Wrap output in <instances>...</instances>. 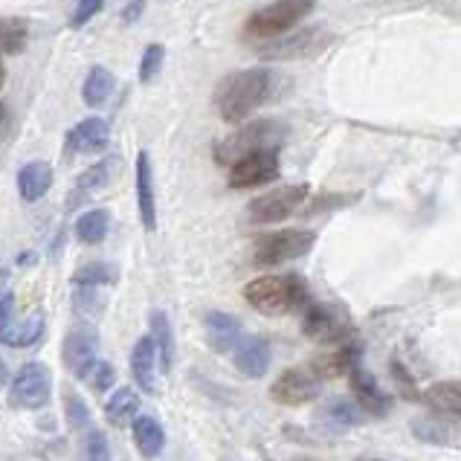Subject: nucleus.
Masks as SVG:
<instances>
[{
  "label": "nucleus",
  "instance_id": "obj_32",
  "mask_svg": "<svg viewBox=\"0 0 461 461\" xmlns=\"http://www.w3.org/2000/svg\"><path fill=\"white\" fill-rule=\"evenodd\" d=\"M64 415H68L70 427L73 429H90L94 424H90V410L87 403L78 398V394L73 389H64Z\"/></svg>",
  "mask_w": 461,
  "mask_h": 461
},
{
  "label": "nucleus",
  "instance_id": "obj_21",
  "mask_svg": "<svg viewBox=\"0 0 461 461\" xmlns=\"http://www.w3.org/2000/svg\"><path fill=\"white\" fill-rule=\"evenodd\" d=\"M140 410H142V398H140V392L131 386L116 389L111 394V401L104 403V415H108L113 427H131L134 418L140 415Z\"/></svg>",
  "mask_w": 461,
  "mask_h": 461
},
{
  "label": "nucleus",
  "instance_id": "obj_26",
  "mask_svg": "<svg viewBox=\"0 0 461 461\" xmlns=\"http://www.w3.org/2000/svg\"><path fill=\"white\" fill-rule=\"evenodd\" d=\"M41 337H44V316H30V320H23V322L12 320L6 325V331L0 334V342L9 348H30Z\"/></svg>",
  "mask_w": 461,
  "mask_h": 461
},
{
  "label": "nucleus",
  "instance_id": "obj_17",
  "mask_svg": "<svg viewBox=\"0 0 461 461\" xmlns=\"http://www.w3.org/2000/svg\"><path fill=\"white\" fill-rule=\"evenodd\" d=\"M137 201H140V221L142 230L154 232L157 227V201H154V171L146 151L137 154Z\"/></svg>",
  "mask_w": 461,
  "mask_h": 461
},
{
  "label": "nucleus",
  "instance_id": "obj_38",
  "mask_svg": "<svg viewBox=\"0 0 461 461\" xmlns=\"http://www.w3.org/2000/svg\"><path fill=\"white\" fill-rule=\"evenodd\" d=\"M102 6H104V0H78L76 9H73L70 23L78 30V26H85L87 21H94V15H99Z\"/></svg>",
  "mask_w": 461,
  "mask_h": 461
},
{
  "label": "nucleus",
  "instance_id": "obj_4",
  "mask_svg": "<svg viewBox=\"0 0 461 461\" xmlns=\"http://www.w3.org/2000/svg\"><path fill=\"white\" fill-rule=\"evenodd\" d=\"M316 6V0H276V4L253 12L244 21V35L249 41H270L305 21Z\"/></svg>",
  "mask_w": 461,
  "mask_h": 461
},
{
  "label": "nucleus",
  "instance_id": "obj_23",
  "mask_svg": "<svg viewBox=\"0 0 461 461\" xmlns=\"http://www.w3.org/2000/svg\"><path fill=\"white\" fill-rule=\"evenodd\" d=\"M116 166H120V160L116 157H108V160H99L96 166H90L82 177L76 180V186H73V192H70V206H76L82 197H87V194H94V192H99L102 186H108V180H111V175L116 171Z\"/></svg>",
  "mask_w": 461,
  "mask_h": 461
},
{
  "label": "nucleus",
  "instance_id": "obj_34",
  "mask_svg": "<svg viewBox=\"0 0 461 461\" xmlns=\"http://www.w3.org/2000/svg\"><path fill=\"white\" fill-rule=\"evenodd\" d=\"M163 59H166V47L163 44H149L146 52H142L140 61V82H154L157 73L163 70Z\"/></svg>",
  "mask_w": 461,
  "mask_h": 461
},
{
  "label": "nucleus",
  "instance_id": "obj_20",
  "mask_svg": "<svg viewBox=\"0 0 461 461\" xmlns=\"http://www.w3.org/2000/svg\"><path fill=\"white\" fill-rule=\"evenodd\" d=\"M52 166L47 160H32L18 171V192L26 203H35L52 189Z\"/></svg>",
  "mask_w": 461,
  "mask_h": 461
},
{
  "label": "nucleus",
  "instance_id": "obj_44",
  "mask_svg": "<svg viewBox=\"0 0 461 461\" xmlns=\"http://www.w3.org/2000/svg\"><path fill=\"white\" fill-rule=\"evenodd\" d=\"M6 377V366H4V360H0V380Z\"/></svg>",
  "mask_w": 461,
  "mask_h": 461
},
{
  "label": "nucleus",
  "instance_id": "obj_16",
  "mask_svg": "<svg viewBox=\"0 0 461 461\" xmlns=\"http://www.w3.org/2000/svg\"><path fill=\"white\" fill-rule=\"evenodd\" d=\"M302 331L308 339L322 342V346H337L346 337V325L339 322V316L334 311H328L322 305H311L302 320Z\"/></svg>",
  "mask_w": 461,
  "mask_h": 461
},
{
  "label": "nucleus",
  "instance_id": "obj_10",
  "mask_svg": "<svg viewBox=\"0 0 461 461\" xmlns=\"http://www.w3.org/2000/svg\"><path fill=\"white\" fill-rule=\"evenodd\" d=\"M61 357H64V366H68V372L76 380H85L90 372H94V366L99 360V334L90 325L73 328V331L64 337Z\"/></svg>",
  "mask_w": 461,
  "mask_h": 461
},
{
  "label": "nucleus",
  "instance_id": "obj_11",
  "mask_svg": "<svg viewBox=\"0 0 461 461\" xmlns=\"http://www.w3.org/2000/svg\"><path fill=\"white\" fill-rule=\"evenodd\" d=\"M320 384L322 380L316 377L313 368H287L273 380L270 398L282 406H305L320 398Z\"/></svg>",
  "mask_w": 461,
  "mask_h": 461
},
{
  "label": "nucleus",
  "instance_id": "obj_39",
  "mask_svg": "<svg viewBox=\"0 0 461 461\" xmlns=\"http://www.w3.org/2000/svg\"><path fill=\"white\" fill-rule=\"evenodd\" d=\"M392 377L398 380V386H401V392H403V398H410V401H418V389L412 386V377H410V372L398 363V360H392Z\"/></svg>",
  "mask_w": 461,
  "mask_h": 461
},
{
  "label": "nucleus",
  "instance_id": "obj_1",
  "mask_svg": "<svg viewBox=\"0 0 461 461\" xmlns=\"http://www.w3.org/2000/svg\"><path fill=\"white\" fill-rule=\"evenodd\" d=\"M279 73L270 68H247L239 73L223 76L215 87V111L223 122L241 125L253 116L258 108H265L267 102L279 94Z\"/></svg>",
  "mask_w": 461,
  "mask_h": 461
},
{
  "label": "nucleus",
  "instance_id": "obj_28",
  "mask_svg": "<svg viewBox=\"0 0 461 461\" xmlns=\"http://www.w3.org/2000/svg\"><path fill=\"white\" fill-rule=\"evenodd\" d=\"M113 94V73L104 70V68H94L85 78V87H82V99L90 108H99V104L108 102V96Z\"/></svg>",
  "mask_w": 461,
  "mask_h": 461
},
{
  "label": "nucleus",
  "instance_id": "obj_35",
  "mask_svg": "<svg viewBox=\"0 0 461 461\" xmlns=\"http://www.w3.org/2000/svg\"><path fill=\"white\" fill-rule=\"evenodd\" d=\"M73 308H76V313L96 316V313H102V308H104V299L96 294V287H78V285H76Z\"/></svg>",
  "mask_w": 461,
  "mask_h": 461
},
{
  "label": "nucleus",
  "instance_id": "obj_6",
  "mask_svg": "<svg viewBox=\"0 0 461 461\" xmlns=\"http://www.w3.org/2000/svg\"><path fill=\"white\" fill-rule=\"evenodd\" d=\"M52 398V372L44 363L21 366L9 384V406L15 410H44Z\"/></svg>",
  "mask_w": 461,
  "mask_h": 461
},
{
  "label": "nucleus",
  "instance_id": "obj_12",
  "mask_svg": "<svg viewBox=\"0 0 461 461\" xmlns=\"http://www.w3.org/2000/svg\"><path fill=\"white\" fill-rule=\"evenodd\" d=\"M270 363H273V351L265 337H241L239 346L232 348V366L244 377H265Z\"/></svg>",
  "mask_w": 461,
  "mask_h": 461
},
{
  "label": "nucleus",
  "instance_id": "obj_13",
  "mask_svg": "<svg viewBox=\"0 0 461 461\" xmlns=\"http://www.w3.org/2000/svg\"><path fill=\"white\" fill-rule=\"evenodd\" d=\"M203 331H206V346L218 354H230L235 346H239V339L244 337L239 316L223 313V311H209L203 316Z\"/></svg>",
  "mask_w": 461,
  "mask_h": 461
},
{
  "label": "nucleus",
  "instance_id": "obj_31",
  "mask_svg": "<svg viewBox=\"0 0 461 461\" xmlns=\"http://www.w3.org/2000/svg\"><path fill=\"white\" fill-rule=\"evenodd\" d=\"M322 415H325L328 420H334L337 427H357L360 420H363V415H360L357 406L348 403L346 398L328 401V403H325V410H322Z\"/></svg>",
  "mask_w": 461,
  "mask_h": 461
},
{
  "label": "nucleus",
  "instance_id": "obj_24",
  "mask_svg": "<svg viewBox=\"0 0 461 461\" xmlns=\"http://www.w3.org/2000/svg\"><path fill=\"white\" fill-rule=\"evenodd\" d=\"M424 401L441 415L461 420V380H441L424 392Z\"/></svg>",
  "mask_w": 461,
  "mask_h": 461
},
{
  "label": "nucleus",
  "instance_id": "obj_5",
  "mask_svg": "<svg viewBox=\"0 0 461 461\" xmlns=\"http://www.w3.org/2000/svg\"><path fill=\"white\" fill-rule=\"evenodd\" d=\"M316 232L311 230H276L256 239L253 244V265L258 267H279L285 261L302 258L313 247Z\"/></svg>",
  "mask_w": 461,
  "mask_h": 461
},
{
  "label": "nucleus",
  "instance_id": "obj_41",
  "mask_svg": "<svg viewBox=\"0 0 461 461\" xmlns=\"http://www.w3.org/2000/svg\"><path fill=\"white\" fill-rule=\"evenodd\" d=\"M142 9H146V0H131V4L122 9V21H125V23H134V21H140Z\"/></svg>",
  "mask_w": 461,
  "mask_h": 461
},
{
  "label": "nucleus",
  "instance_id": "obj_29",
  "mask_svg": "<svg viewBox=\"0 0 461 461\" xmlns=\"http://www.w3.org/2000/svg\"><path fill=\"white\" fill-rule=\"evenodd\" d=\"M30 41V26L21 18H0V52L4 56H18Z\"/></svg>",
  "mask_w": 461,
  "mask_h": 461
},
{
  "label": "nucleus",
  "instance_id": "obj_37",
  "mask_svg": "<svg viewBox=\"0 0 461 461\" xmlns=\"http://www.w3.org/2000/svg\"><path fill=\"white\" fill-rule=\"evenodd\" d=\"M412 432L420 438V441H429V444H447V432L436 424V420L429 418H420L412 424Z\"/></svg>",
  "mask_w": 461,
  "mask_h": 461
},
{
  "label": "nucleus",
  "instance_id": "obj_30",
  "mask_svg": "<svg viewBox=\"0 0 461 461\" xmlns=\"http://www.w3.org/2000/svg\"><path fill=\"white\" fill-rule=\"evenodd\" d=\"M116 267L113 265H104V261H94V265H85L73 273V285L78 287H104V285H113L116 282Z\"/></svg>",
  "mask_w": 461,
  "mask_h": 461
},
{
  "label": "nucleus",
  "instance_id": "obj_2",
  "mask_svg": "<svg viewBox=\"0 0 461 461\" xmlns=\"http://www.w3.org/2000/svg\"><path fill=\"white\" fill-rule=\"evenodd\" d=\"M244 299L249 308H256L265 316H285L308 305V285L296 273L258 276V279L247 282Z\"/></svg>",
  "mask_w": 461,
  "mask_h": 461
},
{
  "label": "nucleus",
  "instance_id": "obj_33",
  "mask_svg": "<svg viewBox=\"0 0 461 461\" xmlns=\"http://www.w3.org/2000/svg\"><path fill=\"white\" fill-rule=\"evenodd\" d=\"M82 453H85V461H111V444L104 438V432L90 427L87 436L82 441Z\"/></svg>",
  "mask_w": 461,
  "mask_h": 461
},
{
  "label": "nucleus",
  "instance_id": "obj_7",
  "mask_svg": "<svg viewBox=\"0 0 461 461\" xmlns=\"http://www.w3.org/2000/svg\"><path fill=\"white\" fill-rule=\"evenodd\" d=\"M308 201V186L305 183H294V186H279L267 194H258L256 201L247 203V218L256 227L265 223H279L287 221L294 212H299L302 203Z\"/></svg>",
  "mask_w": 461,
  "mask_h": 461
},
{
  "label": "nucleus",
  "instance_id": "obj_42",
  "mask_svg": "<svg viewBox=\"0 0 461 461\" xmlns=\"http://www.w3.org/2000/svg\"><path fill=\"white\" fill-rule=\"evenodd\" d=\"M6 128H9V111L4 108V104H0V134H4Z\"/></svg>",
  "mask_w": 461,
  "mask_h": 461
},
{
  "label": "nucleus",
  "instance_id": "obj_40",
  "mask_svg": "<svg viewBox=\"0 0 461 461\" xmlns=\"http://www.w3.org/2000/svg\"><path fill=\"white\" fill-rule=\"evenodd\" d=\"M15 320V296L6 294V296H0V334L6 331V325Z\"/></svg>",
  "mask_w": 461,
  "mask_h": 461
},
{
  "label": "nucleus",
  "instance_id": "obj_25",
  "mask_svg": "<svg viewBox=\"0 0 461 461\" xmlns=\"http://www.w3.org/2000/svg\"><path fill=\"white\" fill-rule=\"evenodd\" d=\"M151 339L157 348V363H160V372L168 375L171 363H175V334H171L168 316L163 311H151Z\"/></svg>",
  "mask_w": 461,
  "mask_h": 461
},
{
  "label": "nucleus",
  "instance_id": "obj_22",
  "mask_svg": "<svg viewBox=\"0 0 461 461\" xmlns=\"http://www.w3.org/2000/svg\"><path fill=\"white\" fill-rule=\"evenodd\" d=\"M360 360V351L354 346H337V348H328L325 354H320L311 368L316 372V377H339V375H348V368Z\"/></svg>",
  "mask_w": 461,
  "mask_h": 461
},
{
  "label": "nucleus",
  "instance_id": "obj_15",
  "mask_svg": "<svg viewBox=\"0 0 461 461\" xmlns=\"http://www.w3.org/2000/svg\"><path fill=\"white\" fill-rule=\"evenodd\" d=\"M111 140V128L99 116H90V120H82L78 125L70 128L68 134V154H96L108 149Z\"/></svg>",
  "mask_w": 461,
  "mask_h": 461
},
{
  "label": "nucleus",
  "instance_id": "obj_18",
  "mask_svg": "<svg viewBox=\"0 0 461 461\" xmlns=\"http://www.w3.org/2000/svg\"><path fill=\"white\" fill-rule=\"evenodd\" d=\"M157 348H154V339L149 337H140L134 351H131V375H134V384L142 392H154L157 389Z\"/></svg>",
  "mask_w": 461,
  "mask_h": 461
},
{
  "label": "nucleus",
  "instance_id": "obj_14",
  "mask_svg": "<svg viewBox=\"0 0 461 461\" xmlns=\"http://www.w3.org/2000/svg\"><path fill=\"white\" fill-rule=\"evenodd\" d=\"M348 384H351L354 398H357V403L368 415H386L392 410V398L377 386V380L366 372V368L360 366V360L348 368Z\"/></svg>",
  "mask_w": 461,
  "mask_h": 461
},
{
  "label": "nucleus",
  "instance_id": "obj_8",
  "mask_svg": "<svg viewBox=\"0 0 461 461\" xmlns=\"http://www.w3.org/2000/svg\"><path fill=\"white\" fill-rule=\"evenodd\" d=\"M328 47V32L320 26H308L294 35H279L258 50V56L265 61H299V59H313L316 52H322Z\"/></svg>",
  "mask_w": 461,
  "mask_h": 461
},
{
  "label": "nucleus",
  "instance_id": "obj_19",
  "mask_svg": "<svg viewBox=\"0 0 461 461\" xmlns=\"http://www.w3.org/2000/svg\"><path fill=\"white\" fill-rule=\"evenodd\" d=\"M131 432H134L137 453L146 461H154L166 450V429L154 415H137L134 424H131Z\"/></svg>",
  "mask_w": 461,
  "mask_h": 461
},
{
  "label": "nucleus",
  "instance_id": "obj_36",
  "mask_svg": "<svg viewBox=\"0 0 461 461\" xmlns=\"http://www.w3.org/2000/svg\"><path fill=\"white\" fill-rule=\"evenodd\" d=\"M87 380H90V386H94L96 392H108L116 384V368L111 363H104V360H96L94 372L87 375Z\"/></svg>",
  "mask_w": 461,
  "mask_h": 461
},
{
  "label": "nucleus",
  "instance_id": "obj_3",
  "mask_svg": "<svg viewBox=\"0 0 461 461\" xmlns=\"http://www.w3.org/2000/svg\"><path fill=\"white\" fill-rule=\"evenodd\" d=\"M285 137V125L276 120H258V122H247L239 131H232L223 140L215 142V163L221 166H232L239 163L241 157L261 151V149H279V142Z\"/></svg>",
  "mask_w": 461,
  "mask_h": 461
},
{
  "label": "nucleus",
  "instance_id": "obj_43",
  "mask_svg": "<svg viewBox=\"0 0 461 461\" xmlns=\"http://www.w3.org/2000/svg\"><path fill=\"white\" fill-rule=\"evenodd\" d=\"M4 82H6V70H4V64H0V90H4Z\"/></svg>",
  "mask_w": 461,
  "mask_h": 461
},
{
  "label": "nucleus",
  "instance_id": "obj_27",
  "mask_svg": "<svg viewBox=\"0 0 461 461\" xmlns=\"http://www.w3.org/2000/svg\"><path fill=\"white\" fill-rule=\"evenodd\" d=\"M108 227H111L108 209H90V212L78 215L76 221V239L82 244H99L108 235Z\"/></svg>",
  "mask_w": 461,
  "mask_h": 461
},
{
  "label": "nucleus",
  "instance_id": "obj_9",
  "mask_svg": "<svg viewBox=\"0 0 461 461\" xmlns=\"http://www.w3.org/2000/svg\"><path fill=\"white\" fill-rule=\"evenodd\" d=\"M279 171H282L279 149H261L241 157L239 163H232L227 183L230 189H256L279 177Z\"/></svg>",
  "mask_w": 461,
  "mask_h": 461
}]
</instances>
